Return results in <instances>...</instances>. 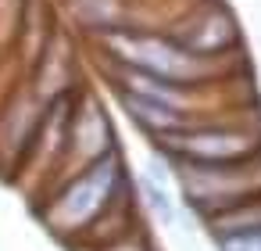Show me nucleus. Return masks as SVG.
Instances as JSON below:
<instances>
[{
    "instance_id": "obj_1",
    "label": "nucleus",
    "mask_w": 261,
    "mask_h": 251,
    "mask_svg": "<svg viewBox=\"0 0 261 251\" xmlns=\"http://www.w3.org/2000/svg\"><path fill=\"white\" fill-rule=\"evenodd\" d=\"M122 187V165H118V154H104L97 162H90V169L83 176H75L58 197L54 204L47 208V222L54 233H79L86 226H93L108 208H111V197L118 194Z\"/></svg>"
},
{
    "instance_id": "obj_2",
    "label": "nucleus",
    "mask_w": 261,
    "mask_h": 251,
    "mask_svg": "<svg viewBox=\"0 0 261 251\" xmlns=\"http://www.w3.org/2000/svg\"><path fill=\"white\" fill-rule=\"evenodd\" d=\"M111 47L118 51L122 69H136L143 76H154V79L172 83V86H182V90H190L193 79L204 69L200 65L204 58H193L182 47H175L172 40H158V36L118 33V36H111Z\"/></svg>"
},
{
    "instance_id": "obj_3",
    "label": "nucleus",
    "mask_w": 261,
    "mask_h": 251,
    "mask_svg": "<svg viewBox=\"0 0 261 251\" xmlns=\"http://www.w3.org/2000/svg\"><path fill=\"white\" fill-rule=\"evenodd\" d=\"M161 140L168 151L193 165H236L261 154V136L247 129H179Z\"/></svg>"
},
{
    "instance_id": "obj_4",
    "label": "nucleus",
    "mask_w": 261,
    "mask_h": 251,
    "mask_svg": "<svg viewBox=\"0 0 261 251\" xmlns=\"http://www.w3.org/2000/svg\"><path fill=\"white\" fill-rule=\"evenodd\" d=\"M172 43L193 58H211V54H222L236 43V22L222 4H211L197 22H190V29L172 36Z\"/></svg>"
},
{
    "instance_id": "obj_5",
    "label": "nucleus",
    "mask_w": 261,
    "mask_h": 251,
    "mask_svg": "<svg viewBox=\"0 0 261 251\" xmlns=\"http://www.w3.org/2000/svg\"><path fill=\"white\" fill-rule=\"evenodd\" d=\"M115 90H118L122 108L143 129H150L154 136H168V133L186 129V115H182L179 104H168V101H158V97H147V94H133V90H122V86H115Z\"/></svg>"
},
{
    "instance_id": "obj_6",
    "label": "nucleus",
    "mask_w": 261,
    "mask_h": 251,
    "mask_svg": "<svg viewBox=\"0 0 261 251\" xmlns=\"http://www.w3.org/2000/svg\"><path fill=\"white\" fill-rule=\"evenodd\" d=\"M68 144H72L83 158H90V162H97V158H104V154L115 151V147H111L108 119H104V111H100L93 101H86L79 111H72V122H68Z\"/></svg>"
},
{
    "instance_id": "obj_7",
    "label": "nucleus",
    "mask_w": 261,
    "mask_h": 251,
    "mask_svg": "<svg viewBox=\"0 0 261 251\" xmlns=\"http://www.w3.org/2000/svg\"><path fill=\"white\" fill-rule=\"evenodd\" d=\"M143 194H147V201H150V208L158 212V219H161V222H175V208H172L168 190H165L161 183H154V179L147 176V179H143Z\"/></svg>"
},
{
    "instance_id": "obj_8",
    "label": "nucleus",
    "mask_w": 261,
    "mask_h": 251,
    "mask_svg": "<svg viewBox=\"0 0 261 251\" xmlns=\"http://www.w3.org/2000/svg\"><path fill=\"white\" fill-rule=\"evenodd\" d=\"M222 251H261V230L257 233H243V237H225L218 240Z\"/></svg>"
},
{
    "instance_id": "obj_9",
    "label": "nucleus",
    "mask_w": 261,
    "mask_h": 251,
    "mask_svg": "<svg viewBox=\"0 0 261 251\" xmlns=\"http://www.w3.org/2000/svg\"><path fill=\"white\" fill-rule=\"evenodd\" d=\"M100 251H150V244H147V237H140V233H125V237L111 240V244L100 247Z\"/></svg>"
}]
</instances>
